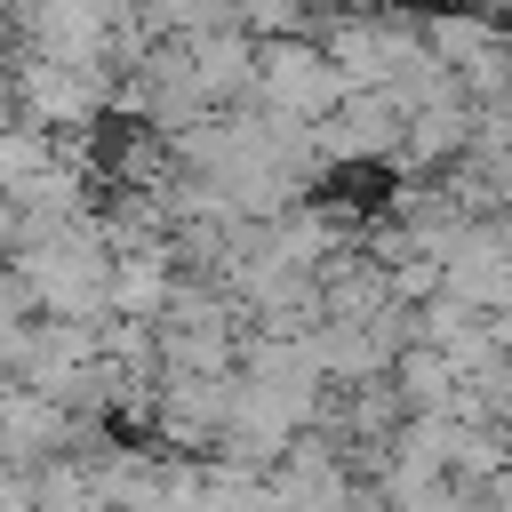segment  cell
Wrapping results in <instances>:
<instances>
[{
    "label": "cell",
    "instance_id": "6da1fadb",
    "mask_svg": "<svg viewBox=\"0 0 512 512\" xmlns=\"http://www.w3.org/2000/svg\"><path fill=\"white\" fill-rule=\"evenodd\" d=\"M8 264L24 272L40 320H104V296H112V248H104L96 216H72V224H24V240L8 248Z\"/></svg>",
    "mask_w": 512,
    "mask_h": 512
},
{
    "label": "cell",
    "instance_id": "7a4b0ae2",
    "mask_svg": "<svg viewBox=\"0 0 512 512\" xmlns=\"http://www.w3.org/2000/svg\"><path fill=\"white\" fill-rule=\"evenodd\" d=\"M312 40H320V56L336 64L344 88H376V96H392V88L424 64V8H400V0H352V8H328Z\"/></svg>",
    "mask_w": 512,
    "mask_h": 512
},
{
    "label": "cell",
    "instance_id": "3957f363",
    "mask_svg": "<svg viewBox=\"0 0 512 512\" xmlns=\"http://www.w3.org/2000/svg\"><path fill=\"white\" fill-rule=\"evenodd\" d=\"M256 104L296 128H320L344 104V80L320 56V40H256Z\"/></svg>",
    "mask_w": 512,
    "mask_h": 512
},
{
    "label": "cell",
    "instance_id": "277c9868",
    "mask_svg": "<svg viewBox=\"0 0 512 512\" xmlns=\"http://www.w3.org/2000/svg\"><path fill=\"white\" fill-rule=\"evenodd\" d=\"M400 136H408V112L392 104V96H376V88H344V104L312 128V152H320V168H392L400 160Z\"/></svg>",
    "mask_w": 512,
    "mask_h": 512
},
{
    "label": "cell",
    "instance_id": "5b68a950",
    "mask_svg": "<svg viewBox=\"0 0 512 512\" xmlns=\"http://www.w3.org/2000/svg\"><path fill=\"white\" fill-rule=\"evenodd\" d=\"M264 480H272V504L280 512H360V480L344 472V448L320 440V432H296L288 456Z\"/></svg>",
    "mask_w": 512,
    "mask_h": 512
},
{
    "label": "cell",
    "instance_id": "8992f818",
    "mask_svg": "<svg viewBox=\"0 0 512 512\" xmlns=\"http://www.w3.org/2000/svg\"><path fill=\"white\" fill-rule=\"evenodd\" d=\"M224 416H232V376H160V392H152V440L168 456L216 448Z\"/></svg>",
    "mask_w": 512,
    "mask_h": 512
},
{
    "label": "cell",
    "instance_id": "52a82bcc",
    "mask_svg": "<svg viewBox=\"0 0 512 512\" xmlns=\"http://www.w3.org/2000/svg\"><path fill=\"white\" fill-rule=\"evenodd\" d=\"M472 128H480V112L456 96V104H432V112H408V136H400V160L392 168H408V176H448L464 152H472Z\"/></svg>",
    "mask_w": 512,
    "mask_h": 512
},
{
    "label": "cell",
    "instance_id": "ba28073f",
    "mask_svg": "<svg viewBox=\"0 0 512 512\" xmlns=\"http://www.w3.org/2000/svg\"><path fill=\"white\" fill-rule=\"evenodd\" d=\"M168 296H176V264H168V248H128V256H112V296H104V312L112 320H160L168 312Z\"/></svg>",
    "mask_w": 512,
    "mask_h": 512
},
{
    "label": "cell",
    "instance_id": "9c48e42d",
    "mask_svg": "<svg viewBox=\"0 0 512 512\" xmlns=\"http://www.w3.org/2000/svg\"><path fill=\"white\" fill-rule=\"evenodd\" d=\"M392 392H400V408H408V416H456V400H464V376H456L440 352L408 344V352L392 360Z\"/></svg>",
    "mask_w": 512,
    "mask_h": 512
},
{
    "label": "cell",
    "instance_id": "30bf717a",
    "mask_svg": "<svg viewBox=\"0 0 512 512\" xmlns=\"http://www.w3.org/2000/svg\"><path fill=\"white\" fill-rule=\"evenodd\" d=\"M56 152H64L56 136H40V128L8 120V128H0V192L16 200V192H24L32 176H40V168H56Z\"/></svg>",
    "mask_w": 512,
    "mask_h": 512
},
{
    "label": "cell",
    "instance_id": "8fae6325",
    "mask_svg": "<svg viewBox=\"0 0 512 512\" xmlns=\"http://www.w3.org/2000/svg\"><path fill=\"white\" fill-rule=\"evenodd\" d=\"M0 512H40V504H32V472L0 464Z\"/></svg>",
    "mask_w": 512,
    "mask_h": 512
},
{
    "label": "cell",
    "instance_id": "7c38bea8",
    "mask_svg": "<svg viewBox=\"0 0 512 512\" xmlns=\"http://www.w3.org/2000/svg\"><path fill=\"white\" fill-rule=\"evenodd\" d=\"M16 120V48H0V128Z\"/></svg>",
    "mask_w": 512,
    "mask_h": 512
},
{
    "label": "cell",
    "instance_id": "4fadbf2b",
    "mask_svg": "<svg viewBox=\"0 0 512 512\" xmlns=\"http://www.w3.org/2000/svg\"><path fill=\"white\" fill-rule=\"evenodd\" d=\"M8 8H16V0H0V48H8Z\"/></svg>",
    "mask_w": 512,
    "mask_h": 512
}]
</instances>
